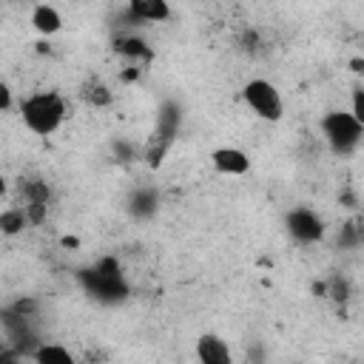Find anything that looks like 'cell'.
I'll list each match as a JSON object with an SVG mask.
<instances>
[{
	"mask_svg": "<svg viewBox=\"0 0 364 364\" xmlns=\"http://www.w3.org/2000/svg\"><path fill=\"white\" fill-rule=\"evenodd\" d=\"M65 114V100L57 91H34L20 102L23 125L37 136H51L63 125Z\"/></svg>",
	"mask_w": 364,
	"mask_h": 364,
	"instance_id": "6da1fadb",
	"label": "cell"
},
{
	"mask_svg": "<svg viewBox=\"0 0 364 364\" xmlns=\"http://www.w3.org/2000/svg\"><path fill=\"white\" fill-rule=\"evenodd\" d=\"M318 128H321V134H324V139H327V145H330V151L336 156L355 154L358 145H361V139H364V122L353 111H344V108L327 111L321 117Z\"/></svg>",
	"mask_w": 364,
	"mask_h": 364,
	"instance_id": "7a4b0ae2",
	"label": "cell"
},
{
	"mask_svg": "<svg viewBox=\"0 0 364 364\" xmlns=\"http://www.w3.org/2000/svg\"><path fill=\"white\" fill-rule=\"evenodd\" d=\"M77 282L85 290V296H91L97 304H122L131 296V284L125 282V273H102L94 264L91 267H80L77 270Z\"/></svg>",
	"mask_w": 364,
	"mask_h": 364,
	"instance_id": "3957f363",
	"label": "cell"
},
{
	"mask_svg": "<svg viewBox=\"0 0 364 364\" xmlns=\"http://www.w3.org/2000/svg\"><path fill=\"white\" fill-rule=\"evenodd\" d=\"M242 100L264 122H279L284 117V100L270 80H262V77L247 80L242 88Z\"/></svg>",
	"mask_w": 364,
	"mask_h": 364,
	"instance_id": "277c9868",
	"label": "cell"
},
{
	"mask_svg": "<svg viewBox=\"0 0 364 364\" xmlns=\"http://www.w3.org/2000/svg\"><path fill=\"white\" fill-rule=\"evenodd\" d=\"M0 330H3V338L11 347V353L26 355V358H31L34 347L43 341L37 327H34V318L20 316L11 307H0Z\"/></svg>",
	"mask_w": 364,
	"mask_h": 364,
	"instance_id": "5b68a950",
	"label": "cell"
},
{
	"mask_svg": "<svg viewBox=\"0 0 364 364\" xmlns=\"http://www.w3.org/2000/svg\"><path fill=\"white\" fill-rule=\"evenodd\" d=\"M284 228H287L290 239L299 245H318L324 239V219L313 208H304V205H296L287 210Z\"/></svg>",
	"mask_w": 364,
	"mask_h": 364,
	"instance_id": "8992f818",
	"label": "cell"
},
{
	"mask_svg": "<svg viewBox=\"0 0 364 364\" xmlns=\"http://www.w3.org/2000/svg\"><path fill=\"white\" fill-rule=\"evenodd\" d=\"M111 51L117 54V57H122L125 63H131V65H148V63H154V46L145 40V37H139L136 31H119V34H114L111 37Z\"/></svg>",
	"mask_w": 364,
	"mask_h": 364,
	"instance_id": "52a82bcc",
	"label": "cell"
},
{
	"mask_svg": "<svg viewBox=\"0 0 364 364\" xmlns=\"http://www.w3.org/2000/svg\"><path fill=\"white\" fill-rule=\"evenodd\" d=\"M179 128H182V105L176 100H162L159 108H156L154 139H162V142H171L173 145Z\"/></svg>",
	"mask_w": 364,
	"mask_h": 364,
	"instance_id": "ba28073f",
	"label": "cell"
},
{
	"mask_svg": "<svg viewBox=\"0 0 364 364\" xmlns=\"http://www.w3.org/2000/svg\"><path fill=\"white\" fill-rule=\"evenodd\" d=\"M210 165H213L219 173H225V176H242V173L250 171L247 154H245L242 148H233V145L216 148V151L210 154Z\"/></svg>",
	"mask_w": 364,
	"mask_h": 364,
	"instance_id": "9c48e42d",
	"label": "cell"
},
{
	"mask_svg": "<svg viewBox=\"0 0 364 364\" xmlns=\"http://www.w3.org/2000/svg\"><path fill=\"white\" fill-rule=\"evenodd\" d=\"M128 213L134 219H151L156 210H159V191L154 185H139L128 193V202H125Z\"/></svg>",
	"mask_w": 364,
	"mask_h": 364,
	"instance_id": "30bf717a",
	"label": "cell"
},
{
	"mask_svg": "<svg viewBox=\"0 0 364 364\" xmlns=\"http://www.w3.org/2000/svg\"><path fill=\"white\" fill-rule=\"evenodd\" d=\"M196 358L202 361V364H230V347H228V341L222 338V336H216V333H202L199 338H196Z\"/></svg>",
	"mask_w": 364,
	"mask_h": 364,
	"instance_id": "8fae6325",
	"label": "cell"
},
{
	"mask_svg": "<svg viewBox=\"0 0 364 364\" xmlns=\"http://www.w3.org/2000/svg\"><path fill=\"white\" fill-rule=\"evenodd\" d=\"M17 196H20V208H26V205H48L51 188H48V182L43 176L28 173V176L17 179Z\"/></svg>",
	"mask_w": 364,
	"mask_h": 364,
	"instance_id": "7c38bea8",
	"label": "cell"
},
{
	"mask_svg": "<svg viewBox=\"0 0 364 364\" xmlns=\"http://www.w3.org/2000/svg\"><path fill=\"white\" fill-rule=\"evenodd\" d=\"M128 11L139 23H165V20H171V3L168 0H128Z\"/></svg>",
	"mask_w": 364,
	"mask_h": 364,
	"instance_id": "4fadbf2b",
	"label": "cell"
},
{
	"mask_svg": "<svg viewBox=\"0 0 364 364\" xmlns=\"http://www.w3.org/2000/svg\"><path fill=\"white\" fill-rule=\"evenodd\" d=\"M31 26H34L37 34L51 37V34H57V31L63 28V17H60V11H57L54 6L40 3V6H34V11H31Z\"/></svg>",
	"mask_w": 364,
	"mask_h": 364,
	"instance_id": "5bb4252c",
	"label": "cell"
},
{
	"mask_svg": "<svg viewBox=\"0 0 364 364\" xmlns=\"http://www.w3.org/2000/svg\"><path fill=\"white\" fill-rule=\"evenodd\" d=\"M80 97H82V102L91 105V108H108V105L114 102V91H111L100 77L85 80V82L80 85Z\"/></svg>",
	"mask_w": 364,
	"mask_h": 364,
	"instance_id": "9a60e30c",
	"label": "cell"
},
{
	"mask_svg": "<svg viewBox=\"0 0 364 364\" xmlns=\"http://www.w3.org/2000/svg\"><path fill=\"white\" fill-rule=\"evenodd\" d=\"M34 361H43V364H71L74 361V353L63 344H54V341H40L31 353Z\"/></svg>",
	"mask_w": 364,
	"mask_h": 364,
	"instance_id": "2e32d148",
	"label": "cell"
},
{
	"mask_svg": "<svg viewBox=\"0 0 364 364\" xmlns=\"http://www.w3.org/2000/svg\"><path fill=\"white\" fill-rule=\"evenodd\" d=\"M28 228V216H26V210L17 205V208H6L3 213H0V233L3 236H17V233H23Z\"/></svg>",
	"mask_w": 364,
	"mask_h": 364,
	"instance_id": "e0dca14e",
	"label": "cell"
},
{
	"mask_svg": "<svg viewBox=\"0 0 364 364\" xmlns=\"http://www.w3.org/2000/svg\"><path fill=\"white\" fill-rule=\"evenodd\" d=\"M324 299H333L336 304H344L347 299H350V282L344 279V276H330L327 282H324Z\"/></svg>",
	"mask_w": 364,
	"mask_h": 364,
	"instance_id": "ac0fdd59",
	"label": "cell"
},
{
	"mask_svg": "<svg viewBox=\"0 0 364 364\" xmlns=\"http://www.w3.org/2000/svg\"><path fill=\"white\" fill-rule=\"evenodd\" d=\"M358 245H361V228H358L355 219H350V222H344L341 230H338V247H341V250H355Z\"/></svg>",
	"mask_w": 364,
	"mask_h": 364,
	"instance_id": "d6986e66",
	"label": "cell"
},
{
	"mask_svg": "<svg viewBox=\"0 0 364 364\" xmlns=\"http://www.w3.org/2000/svg\"><path fill=\"white\" fill-rule=\"evenodd\" d=\"M168 148H171V142H162V139H154V136H151V142L145 145V154H142L145 165H148V168H159L162 159H165V154H168Z\"/></svg>",
	"mask_w": 364,
	"mask_h": 364,
	"instance_id": "ffe728a7",
	"label": "cell"
},
{
	"mask_svg": "<svg viewBox=\"0 0 364 364\" xmlns=\"http://www.w3.org/2000/svg\"><path fill=\"white\" fill-rule=\"evenodd\" d=\"M9 307H11V310H17L20 316H28V318H37V313H40V301H37V299H31V296H23V299L11 301Z\"/></svg>",
	"mask_w": 364,
	"mask_h": 364,
	"instance_id": "44dd1931",
	"label": "cell"
},
{
	"mask_svg": "<svg viewBox=\"0 0 364 364\" xmlns=\"http://www.w3.org/2000/svg\"><path fill=\"white\" fill-rule=\"evenodd\" d=\"M114 156H117V162H134V159H136V151H134L128 142L117 139V142H114Z\"/></svg>",
	"mask_w": 364,
	"mask_h": 364,
	"instance_id": "7402d4cb",
	"label": "cell"
},
{
	"mask_svg": "<svg viewBox=\"0 0 364 364\" xmlns=\"http://www.w3.org/2000/svg\"><path fill=\"white\" fill-rule=\"evenodd\" d=\"M361 94H364V88L355 85V88H353V108H350V111L364 122V100H361Z\"/></svg>",
	"mask_w": 364,
	"mask_h": 364,
	"instance_id": "603a6c76",
	"label": "cell"
},
{
	"mask_svg": "<svg viewBox=\"0 0 364 364\" xmlns=\"http://www.w3.org/2000/svg\"><path fill=\"white\" fill-rule=\"evenodd\" d=\"M11 105H14V94H11L9 82H3V80H0V111H9Z\"/></svg>",
	"mask_w": 364,
	"mask_h": 364,
	"instance_id": "cb8c5ba5",
	"label": "cell"
},
{
	"mask_svg": "<svg viewBox=\"0 0 364 364\" xmlns=\"http://www.w3.org/2000/svg\"><path fill=\"white\" fill-rule=\"evenodd\" d=\"M350 71H353V74H361V71H364V60H361V57H353V60H350Z\"/></svg>",
	"mask_w": 364,
	"mask_h": 364,
	"instance_id": "d4e9b609",
	"label": "cell"
},
{
	"mask_svg": "<svg viewBox=\"0 0 364 364\" xmlns=\"http://www.w3.org/2000/svg\"><path fill=\"white\" fill-rule=\"evenodd\" d=\"M6 347H9V344H6V338L0 336V361H3V358H14V355H17V353H9Z\"/></svg>",
	"mask_w": 364,
	"mask_h": 364,
	"instance_id": "484cf974",
	"label": "cell"
},
{
	"mask_svg": "<svg viewBox=\"0 0 364 364\" xmlns=\"http://www.w3.org/2000/svg\"><path fill=\"white\" fill-rule=\"evenodd\" d=\"M6 191H9V182H6V176L0 173V196H6Z\"/></svg>",
	"mask_w": 364,
	"mask_h": 364,
	"instance_id": "4316f807",
	"label": "cell"
}]
</instances>
